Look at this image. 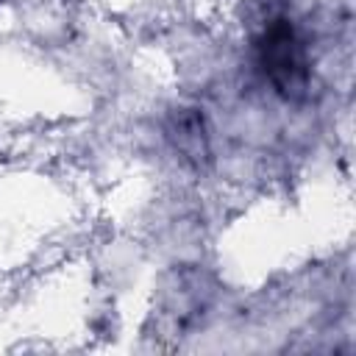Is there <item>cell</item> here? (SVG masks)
I'll return each mask as SVG.
<instances>
[{
  "label": "cell",
  "instance_id": "cell-1",
  "mask_svg": "<svg viewBox=\"0 0 356 356\" xmlns=\"http://www.w3.org/2000/svg\"><path fill=\"white\" fill-rule=\"evenodd\" d=\"M253 50L264 81L278 95H284L286 100H298L306 95L312 83V58L303 36L289 17L270 14L253 36Z\"/></svg>",
  "mask_w": 356,
  "mask_h": 356
},
{
  "label": "cell",
  "instance_id": "cell-2",
  "mask_svg": "<svg viewBox=\"0 0 356 356\" xmlns=\"http://www.w3.org/2000/svg\"><path fill=\"white\" fill-rule=\"evenodd\" d=\"M170 139L186 159H200L206 156V128L203 117L195 108H181L172 114L170 122Z\"/></svg>",
  "mask_w": 356,
  "mask_h": 356
}]
</instances>
